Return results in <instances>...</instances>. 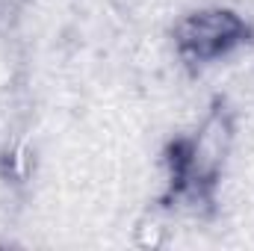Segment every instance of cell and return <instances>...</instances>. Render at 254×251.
<instances>
[{
  "label": "cell",
  "instance_id": "cell-1",
  "mask_svg": "<svg viewBox=\"0 0 254 251\" xmlns=\"http://www.w3.org/2000/svg\"><path fill=\"white\" fill-rule=\"evenodd\" d=\"M237 139V119L234 110L219 98L201 116V122L175 136L163 151V207L190 213V216H210L219 204V187L234 151Z\"/></svg>",
  "mask_w": 254,
  "mask_h": 251
},
{
  "label": "cell",
  "instance_id": "cell-2",
  "mask_svg": "<svg viewBox=\"0 0 254 251\" xmlns=\"http://www.w3.org/2000/svg\"><path fill=\"white\" fill-rule=\"evenodd\" d=\"M254 39L252 21H246L231 6H201L187 12L175 30L172 45L184 68L207 71L213 65L237 57Z\"/></svg>",
  "mask_w": 254,
  "mask_h": 251
}]
</instances>
